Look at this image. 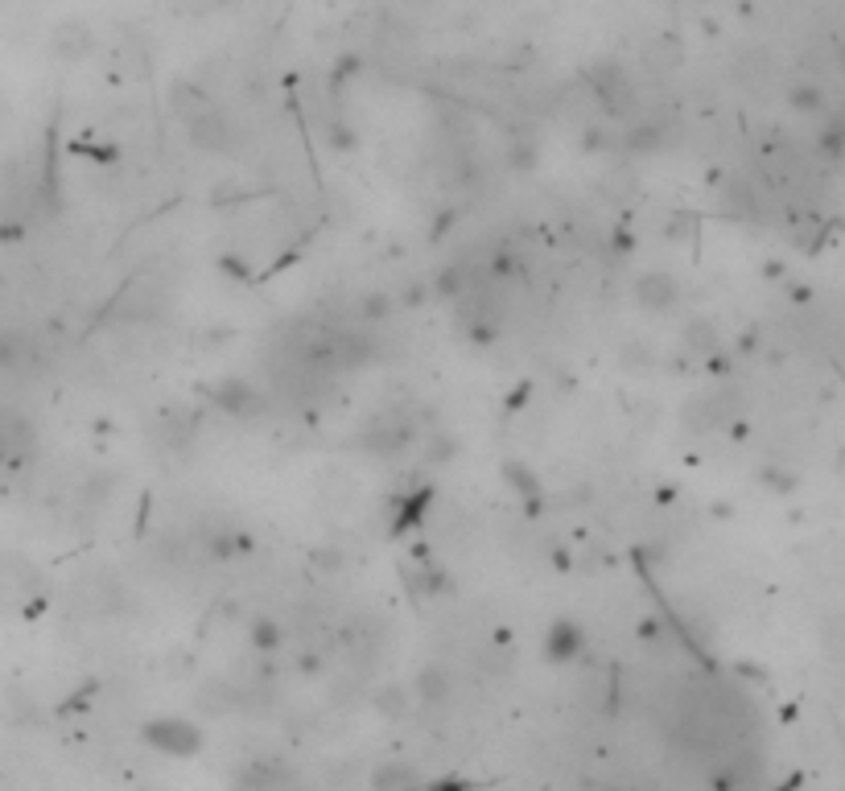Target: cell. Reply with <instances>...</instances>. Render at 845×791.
<instances>
[{"label": "cell", "instance_id": "6da1fadb", "mask_svg": "<svg viewBox=\"0 0 845 791\" xmlns=\"http://www.w3.org/2000/svg\"><path fill=\"white\" fill-rule=\"evenodd\" d=\"M174 95H178L174 108H178V116H182V124H186V136H190L198 149L219 153V149L227 145V120H223V112L215 108L207 95H198L194 87H190V91L178 87Z\"/></svg>", "mask_w": 845, "mask_h": 791}, {"label": "cell", "instance_id": "7a4b0ae2", "mask_svg": "<svg viewBox=\"0 0 845 791\" xmlns=\"http://www.w3.org/2000/svg\"><path fill=\"white\" fill-rule=\"evenodd\" d=\"M145 742L165 759H190L202 750V730L186 717H157L145 726Z\"/></svg>", "mask_w": 845, "mask_h": 791}, {"label": "cell", "instance_id": "30bf717a", "mask_svg": "<svg viewBox=\"0 0 845 791\" xmlns=\"http://www.w3.org/2000/svg\"><path fill=\"white\" fill-rule=\"evenodd\" d=\"M281 643H285L281 623H273V618H256V623H252V647L256 651H277Z\"/></svg>", "mask_w": 845, "mask_h": 791}, {"label": "cell", "instance_id": "52a82bcc", "mask_svg": "<svg viewBox=\"0 0 845 791\" xmlns=\"http://www.w3.org/2000/svg\"><path fill=\"white\" fill-rule=\"evenodd\" d=\"M413 787H417V767L400 759H388L371 771V791H413Z\"/></svg>", "mask_w": 845, "mask_h": 791}, {"label": "cell", "instance_id": "8fae6325", "mask_svg": "<svg viewBox=\"0 0 845 791\" xmlns=\"http://www.w3.org/2000/svg\"><path fill=\"white\" fill-rule=\"evenodd\" d=\"M586 791H619V787H611V783H586Z\"/></svg>", "mask_w": 845, "mask_h": 791}, {"label": "cell", "instance_id": "9c48e42d", "mask_svg": "<svg viewBox=\"0 0 845 791\" xmlns=\"http://www.w3.org/2000/svg\"><path fill=\"white\" fill-rule=\"evenodd\" d=\"M409 705H413V693H404L400 684H384V689L376 693V713L388 717V721H400L404 713H409Z\"/></svg>", "mask_w": 845, "mask_h": 791}, {"label": "cell", "instance_id": "8992f818", "mask_svg": "<svg viewBox=\"0 0 845 791\" xmlns=\"http://www.w3.org/2000/svg\"><path fill=\"white\" fill-rule=\"evenodd\" d=\"M635 297H639V305L644 309H668L676 297H681V289H676V281L668 277V272H648V277H639V285H635Z\"/></svg>", "mask_w": 845, "mask_h": 791}, {"label": "cell", "instance_id": "7c38bea8", "mask_svg": "<svg viewBox=\"0 0 845 791\" xmlns=\"http://www.w3.org/2000/svg\"><path fill=\"white\" fill-rule=\"evenodd\" d=\"M442 791H462V787H442Z\"/></svg>", "mask_w": 845, "mask_h": 791}, {"label": "cell", "instance_id": "ba28073f", "mask_svg": "<svg viewBox=\"0 0 845 791\" xmlns=\"http://www.w3.org/2000/svg\"><path fill=\"white\" fill-rule=\"evenodd\" d=\"M25 441H29V425L13 417V412H0V462H9Z\"/></svg>", "mask_w": 845, "mask_h": 791}, {"label": "cell", "instance_id": "3957f363", "mask_svg": "<svg viewBox=\"0 0 845 791\" xmlns=\"http://www.w3.org/2000/svg\"><path fill=\"white\" fill-rule=\"evenodd\" d=\"M413 697L421 705H446L454 697V672L446 664H421L413 676Z\"/></svg>", "mask_w": 845, "mask_h": 791}, {"label": "cell", "instance_id": "277c9868", "mask_svg": "<svg viewBox=\"0 0 845 791\" xmlns=\"http://www.w3.org/2000/svg\"><path fill=\"white\" fill-rule=\"evenodd\" d=\"M215 404L223 408V412H231V417H260L264 412V396L248 384V380H223L219 388H215Z\"/></svg>", "mask_w": 845, "mask_h": 791}, {"label": "cell", "instance_id": "5b68a950", "mask_svg": "<svg viewBox=\"0 0 845 791\" xmlns=\"http://www.w3.org/2000/svg\"><path fill=\"white\" fill-rule=\"evenodd\" d=\"M586 651V635L578 623H569V618H561V623L549 627V639H545V656L553 664H573Z\"/></svg>", "mask_w": 845, "mask_h": 791}]
</instances>
